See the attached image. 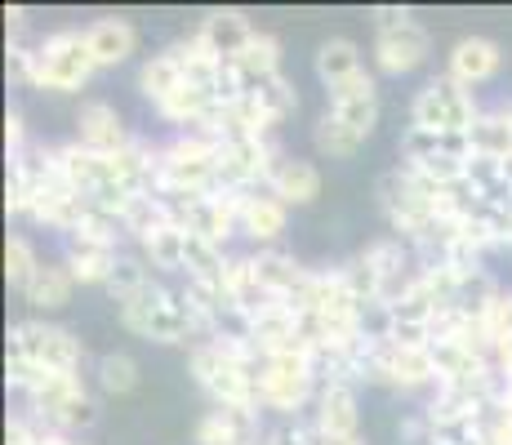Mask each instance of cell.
I'll return each mask as SVG.
<instances>
[{"label": "cell", "instance_id": "37", "mask_svg": "<svg viewBox=\"0 0 512 445\" xmlns=\"http://www.w3.org/2000/svg\"><path fill=\"white\" fill-rule=\"evenodd\" d=\"M27 143H32V134H27L23 112H18V107H9V112H5V147H9V156L23 152Z\"/></svg>", "mask_w": 512, "mask_h": 445}, {"label": "cell", "instance_id": "36", "mask_svg": "<svg viewBox=\"0 0 512 445\" xmlns=\"http://www.w3.org/2000/svg\"><path fill=\"white\" fill-rule=\"evenodd\" d=\"M370 23H374V36H383V32H397V27L415 23V14H410L406 5H374L370 9Z\"/></svg>", "mask_w": 512, "mask_h": 445}, {"label": "cell", "instance_id": "6", "mask_svg": "<svg viewBox=\"0 0 512 445\" xmlns=\"http://www.w3.org/2000/svg\"><path fill=\"white\" fill-rule=\"evenodd\" d=\"M76 143L90 147L98 156H116L134 143V130L125 125L121 107L107 103V98H90V103L76 107Z\"/></svg>", "mask_w": 512, "mask_h": 445}, {"label": "cell", "instance_id": "34", "mask_svg": "<svg viewBox=\"0 0 512 445\" xmlns=\"http://www.w3.org/2000/svg\"><path fill=\"white\" fill-rule=\"evenodd\" d=\"M192 445H236V432H232V423H228V414L223 410H205L201 419H196V428H192Z\"/></svg>", "mask_w": 512, "mask_h": 445}, {"label": "cell", "instance_id": "3", "mask_svg": "<svg viewBox=\"0 0 512 445\" xmlns=\"http://www.w3.org/2000/svg\"><path fill=\"white\" fill-rule=\"evenodd\" d=\"M481 112H486V103L446 72L428 76L410 98V125L432 134H468Z\"/></svg>", "mask_w": 512, "mask_h": 445}, {"label": "cell", "instance_id": "39", "mask_svg": "<svg viewBox=\"0 0 512 445\" xmlns=\"http://www.w3.org/2000/svg\"><path fill=\"white\" fill-rule=\"evenodd\" d=\"M495 365H499V370H504L508 379H512V339H508V343H499V348H495Z\"/></svg>", "mask_w": 512, "mask_h": 445}, {"label": "cell", "instance_id": "16", "mask_svg": "<svg viewBox=\"0 0 512 445\" xmlns=\"http://www.w3.org/2000/svg\"><path fill=\"white\" fill-rule=\"evenodd\" d=\"M81 392H90L85 388V374H63V370H45V379L36 383L32 392L23 397V410L32 414V419H41L45 428H54V419H58V410H63L67 401H76Z\"/></svg>", "mask_w": 512, "mask_h": 445}, {"label": "cell", "instance_id": "31", "mask_svg": "<svg viewBox=\"0 0 512 445\" xmlns=\"http://www.w3.org/2000/svg\"><path fill=\"white\" fill-rule=\"evenodd\" d=\"M334 267H339L343 285L352 290V299H361V303H374V299H379V272H374V263H370L361 250L352 254V259L334 263Z\"/></svg>", "mask_w": 512, "mask_h": 445}, {"label": "cell", "instance_id": "43", "mask_svg": "<svg viewBox=\"0 0 512 445\" xmlns=\"http://www.w3.org/2000/svg\"><path fill=\"white\" fill-rule=\"evenodd\" d=\"M504 250H512V223H508V232H504Z\"/></svg>", "mask_w": 512, "mask_h": 445}, {"label": "cell", "instance_id": "24", "mask_svg": "<svg viewBox=\"0 0 512 445\" xmlns=\"http://www.w3.org/2000/svg\"><path fill=\"white\" fill-rule=\"evenodd\" d=\"M250 259H254V272H259V281L268 285L277 299H285V294L294 290V285L303 281V267L299 259H294L290 250H281V245H272V250H250Z\"/></svg>", "mask_w": 512, "mask_h": 445}, {"label": "cell", "instance_id": "29", "mask_svg": "<svg viewBox=\"0 0 512 445\" xmlns=\"http://www.w3.org/2000/svg\"><path fill=\"white\" fill-rule=\"evenodd\" d=\"M152 281H161V276L152 272V263H147L139 250H125L121 263H116V272H112V281H107V294H112L116 303H125V299H134V294H143Z\"/></svg>", "mask_w": 512, "mask_h": 445}, {"label": "cell", "instance_id": "12", "mask_svg": "<svg viewBox=\"0 0 512 445\" xmlns=\"http://www.w3.org/2000/svg\"><path fill=\"white\" fill-rule=\"evenodd\" d=\"M312 428L321 441H343V437H361V410H357V388L348 383H326L317 405H312Z\"/></svg>", "mask_w": 512, "mask_h": 445}, {"label": "cell", "instance_id": "18", "mask_svg": "<svg viewBox=\"0 0 512 445\" xmlns=\"http://www.w3.org/2000/svg\"><path fill=\"white\" fill-rule=\"evenodd\" d=\"M472 156H490V161H508L512 156V94L490 103L468 130Z\"/></svg>", "mask_w": 512, "mask_h": 445}, {"label": "cell", "instance_id": "5", "mask_svg": "<svg viewBox=\"0 0 512 445\" xmlns=\"http://www.w3.org/2000/svg\"><path fill=\"white\" fill-rule=\"evenodd\" d=\"M98 72L85 27H58L41 41V72H36V89L49 94H81Z\"/></svg>", "mask_w": 512, "mask_h": 445}, {"label": "cell", "instance_id": "17", "mask_svg": "<svg viewBox=\"0 0 512 445\" xmlns=\"http://www.w3.org/2000/svg\"><path fill=\"white\" fill-rule=\"evenodd\" d=\"M72 294H76L72 267H67L63 259H45L41 272H36V281L23 290V299H27V308H32L36 316H54V312H63L67 303H72Z\"/></svg>", "mask_w": 512, "mask_h": 445}, {"label": "cell", "instance_id": "32", "mask_svg": "<svg viewBox=\"0 0 512 445\" xmlns=\"http://www.w3.org/2000/svg\"><path fill=\"white\" fill-rule=\"evenodd\" d=\"M98 423V401H94V392H81L76 401H67L63 410H58V419H54V432H63V437H76L81 441L85 432H90Z\"/></svg>", "mask_w": 512, "mask_h": 445}, {"label": "cell", "instance_id": "14", "mask_svg": "<svg viewBox=\"0 0 512 445\" xmlns=\"http://www.w3.org/2000/svg\"><path fill=\"white\" fill-rule=\"evenodd\" d=\"M85 41H90V54L98 63V72H112V67L130 63L134 49H139V32H134L130 18H94L85 27Z\"/></svg>", "mask_w": 512, "mask_h": 445}, {"label": "cell", "instance_id": "19", "mask_svg": "<svg viewBox=\"0 0 512 445\" xmlns=\"http://www.w3.org/2000/svg\"><path fill=\"white\" fill-rule=\"evenodd\" d=\"M388 352H392V392L415 397V392H437L441 388L432 348H397V343H388Z\"/></svg>", "mask_w": 512, "mask_h": 445}, {"label": "cell", "instance_id": "9", "mask_svg": "<svg viewBox=\"0 0 512 445\" xmlns=\"http://www.w3.org/2000/svg\"><path fill=\"white\" fill-rule=\"evenodd\" d=\"M121 254H125V245L103 241V236H90V232H76V236L63 241V254H58V259L72 267L76 285H103L107 290V281H112Z\"/></svg>", "mask_w": 512, "mask_h": 445}, {"label": "cell", "instance_id": "13", "mask_svg": "<svg viewBox=\"0 0 512 445\" xmlns=\"http://www.w3.org/2000/svg\"><path fill=\"white\" fill-rule=\"evenodd\" d=\"M223 294H228L232 308L241 316H250V321L277 303V294H272L268 285L259 281V272H254L250 254H228V267H223Z\"/></svg>", "mask_w": 512, "mask_h": 445}, {"label": "cell", "instance_id": "25", "mask_svg": "<svg viewBox=\"0 0 512 445\" xmlns=\"http://www.w3.org/2000/svg\"><path fill=\"white\" fill-rule=\"evenodd\" d=\"M312 147L321 156H330V161H348V156H357L366 147V138L352 130V125H343L334 112H321L317 125H312Z\"/></svg>", "mask_w": 512, "mask_h": 445}, {"label": "cell", "instance_id": "1", "mask_svg": "<svg viewBox=\"0 0 512 445\" xmlns=\"http://www.w3.org/2000/svg\"><path fill=\"white\" fill-rule=\"evenodd\" d=\"M121 325L143 343H161V348H201L210 343V330L187 312V303L179 299V285L174 281H152L143 294L116 303Z\"/></svg>", "mask_w": 512, "mask_h": 445}, {"label": "cell", "instance_id": "28", "mask_svg": "<svg viewBox=\"0 0 512 445\" xmlns=\"http://www.w3.org/2000/svg\"><path fill=\"white\" fill-rule=\"evenodd\" d=\"M94 383L107 397H130L139 388V361L130 352H103L94 361Z\"/></svg>", "mask_w": 512, "mask_h": 445}, {"label": "cell", "instance_id": "35", "mask_svg": "<svg viewBox=\"0 0 512 445\" xmlns=\"http://www.w3.org/2000/svg\"><path fill=\"white\" fill-rule=\"evenodd\" d=\"M259 445H321L312 419H290V423H268Z\"/></svg>", "mask_w": 512, "mask_h": 445}, {"label": "cell", "instance_id": "7", "mask_svg": "<svg viewBox=\"0 0 512 445\" xmlns=\"http://www.w3.org/2000/svg\"><path fill=\"white\" fill-rule=\"evenodd\" d=\"M370 58H374V72L379 76H410L432 58V36L423 32L419 23H406V27H397V32L374 36Z\"/></svg>", "mask_w": 512, "mask_h": 445}, {"label": "cell", "instance_id": "33", "mask_svg": "<svg viewBox=\"0 0 512 445\" xmlns=\"http://www.w3.org/2000/svg\"><path fill=\"white\" fill-rule=\"evenodd\" d=\"M41 379H45V365L27 361V356H18V352H5V383H9V392H14L18 401H23Z\"/></svg>", "mask_w": 512, "mask_h": 445}, {"label": "cell", "instance_id": "15", "mask_svg": "<svg viewBox=\"0 0 512 445\" xmlns=\"http://www.w3.org/2000/svg\"><path fill=\"white\" fill-rule=\"evenodd\" d=\"M201 41L210 45V54L214 58H223V63H236L241 58V49L250 45V36H254V23L241 14V9H210V14L201 18Z\"/></svg>", "mask_w": 512, "mask_h": 445}, {"label": "cell", "instance_id": "11", "mask_svg": "<svg viewBox=\"0 0 512 445\" xmlns=\"http://www.w3.org/2000/svg\"><path fill=\"white\" fill-rule=\"evenodd\" d=\"M504 67V49L490 36H459L446 54V76H455L464 89L477 94V85H490Z\"/></svg>", "mask_w": 512, "mask_h": 445}, {"label": "cell", "instance_id": "30", "mask_svg": "<svg viewBox=\"0 0 512 445\" xmlns=\"http://www.w3.org/2000/svg\"><path fill=\"white\" fill-rule=\"evenodd\" d=\"M245 94L259 98L263 112H268L277 125H281V121H290V116L299 112V89H294V81H290L285 72H281V76H268V81H259V85H250Z\"/></svg>", "mask_w": 512, "mask_h": 445}, {"label": "cell", "instance_id": "2", "mask_svg": "<svg viewBox=\"0 0 512 445\" xmlns=\"http://www.w3.org/2000/svg\"><path fill=\"white\" fill-rule=\"evenodd\" d=\"M317 397H321V379L308 352L263 356L259 374H254V401H259V410L268 419H277V423L308 419Z\"/></svg>", "mask_w": 512, "mask_h": 445}, {"label": "cell", "instance_id": "4", "mask_svg": "<svg viewBox=\"0 0 512 445\" xmlns=\"http://www.w3.org/2000/svg\"><path fill=\"white\" fill-rule=\"evenodd\" d=\"M9 352L27 356L45 370L85 374V339L67 325L49 321V316H23V321L9 325Z\"/></svg>", "mask_w": 512, "mask_h": 445}, {"label": "cell", "instance_id": "27", "mask_svg": "<svg viewBox=\"0 0 512 445\" xmlns=\"http://www.w3.org/2000/svg\"><path fill=\"white\" fill-rule=\"evenodd\" d=\"M41 263H45L41 250L32 245V236H27V232H9L5 236V281H9V290L23 294L27 285L36 281Z\"/></svg>", "mask_w": 512, "mask_h": 445}, {"label": "cell", "instance_id": "22", "mask_svg": "<svg viewBox=\"0 0 512 445\" xmlns=\"http://www.w3.org/2000/svg\"><path fill=\"white\" fill-rule=\"evenodd\" d=\"M179 85H183V54H179V45H165L161 54H152L139 67V94L152 107L165 103V98H170Z\"/></svg>", "mask_w": 512, "mask_h": 445}, {"label": "cell", "instance_id": "40", "mask_svg": "<svg viewBox=\"0 0 512 445\" xmlns=\"http://www.w3.org/2000/svg\"><path fill=\"white\" fill-rule=\"evenodd\" d=\"M41 445H85V441H76V437H63V432H49V437Z\"/></svg>", "mask_w": 512, "mask_h": 445}, {"label": "cell", "instance_id": "20", "mask_svg": "<svg viewBox=\"0 0 512 445\" xmlns=\"http://www.w3.org/2000/svg\"><path fill=\"white\" fill-rule=\"evenodd\" d=\"M134 250L152 263V272L161 276V281H183L187 276V232L183 227H174V223L161 227V232H152L143 245H134Z\"/></svg>", "mask_w": 512, "mask_h": 445}, {"label": "cell", "instance_id": "26", "mask_svg": "<svg viewBox=\"0 0 512 445\" xmlns=\"http://www.w3.org/2000/svg\"><path fill=\"white\" fill-rule=\"evenodd\" d=\"M236 67L245 72V81H250V85L268 81V76H281V41H277L272 32H263V27H254L250 45L241 49Z\"/></svg>", "mask_w": 512, "mask_h": 445}, {"label": "cell", "instance_id": "41", "mask_svg": "<svg viewBox=\"0 0 512 445\" xmlns=\"http://www.w3.org/2000/svg\"><path fill=\"white\" fill-rule=\"evenodd\" d=\"M499 410H504L508 419H512V379H508V388H504V401H499Z\"/></svg>", "mask_w": 512, "mask_h": 445}, {"label": "cell", "instance_id": "21", "mask_svg": "<svg viewBox=\"0 0 512 445\" xmlns=\"http://www.w3.org/2000/svg\"><path fill=\"white\" fill-rule=\"evenodd\" d=\"M272 192H277L290 210H303V205H312L321 196V170L312 161H303V156H285L277 178H272Z\"/></svg>", "mask_w": 512, "mask_h": 445}, {"label": "cell", "instance_id": "10", "mask_svg": "<svg viewBox=\"0 0 512 445\" xmlns=\"http://www.w3.org/2000/svg\"><path fill=\"white\" fill-rule=\"evenodd\" d=\"M326 112H334L343 125H352L361 138L374 134V125H379V81H374V72H357L352 81L326 89Z\"/></svg>", "mask_w": 512, "mask_h": 445}, {"label": "cell", "instance_id": "38", "mask_svg": "<svg viewBox=\"0 0 512 445\" xmlns=\"http://www.w3.org/2000/svg\"><path fill=\"white\" fill-rule=\"evenodd\" d=\"M5 32H9V41H27V9L23 5L5 9Z\"/></svg>", "mask_w": 512, "mask_h": 445}, {"label": "cell", "instance_id": "42", "mask_svg": "<svg viewBox=\"0 0 512 445\" xmlns=\"http://www.w3.org/2000/svg\"><path fill=\"white\" fill-rule=\"evenodd\" d=\"M321 445H366L361 437H343V441H321Z\"/></svg>", "mask_w": 512, "mask_h": 445}, {"label": "cell", "instance_id": "23", "mask_svg": "<svg viewBox=\"0 0 512 445\" xmlns=\"http://www.w3.org/2000/svg\"><path fill=\"white\" fill-rule=\"evenodd\" d=\"M312 67H317V81L326 85V89L352 81L357 72H366V67H361V45L348 41V36H330V41H321L317 58H312Z\"/></svg>", "mask_w": 512, "mask_h": 445}, {"label": "cell", "instance_id": "8", "mask_svg": "<svg viewBox=\"0 0 512 445\" xmlns=\"http://www.w3.org/2000/svg\"><path fill=\"white\" fill-rule=\"evenodd\" d=\"M285 223H290V205H285L272 187L241 192V236L250 241V250H272V245H281Z\"/></svg>", "mask_w": 512, "mask_h": 445}]
</instances>
